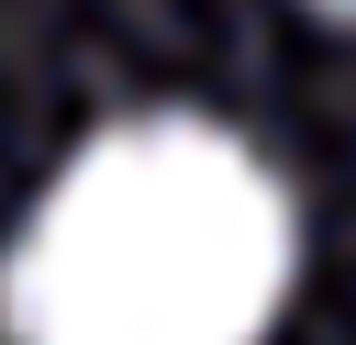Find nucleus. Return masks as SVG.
<instances>
[{
  "mask_svg": "<svg viewBox=\"0 0 356 345\" xmlns=\"http://www.w3.org/2000/svg\"><path fill=\"white\" fill-rule=\"evenodd\" d=\"M289 289V189L200 111L89 134L33 200L0 323L11 345H256Z\"/></svg>",
  "mask_w": 356,
  "mask_h": 345,
  "instance_id": "f257e3e1",
  "label": "nucleus"
},
{
  "mask_svg": "<svg viewBox=\"0 0 356 345\" xmlns=\"http://www.w3.org/2000/svg\"><path fill=\"white\" fill-rule=\"evenodd\" d=\"M345 11H356V0H345Z\"/></svg>",
  "mask_w": 356,
  "mask_h": 345,
  "instance_id": "f03ea898",
  "label": "nucleus"
}]
</instances>
